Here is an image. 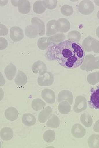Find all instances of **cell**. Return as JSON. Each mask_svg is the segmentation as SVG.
<instances>
[{"label": "cell", "instance_id": "cell-1", "mask_svg": "<svg viewBox=\"0 0 99 148\" xmlns=\"http://www.w3.org/2000/svg\"><path fill=\"white\" fill-rule=\"evenodd\" d=\"M45 56L49 61H57L65 68L75 69L81 66L83 62L85 53L78 43L64 41L51 45Z\"/></svg>", "mask_w": 99, "mask_h": 148}, {"label": "cell", "instance_id": "cell-2", "mask_svg": "<svg viewBox=\"0 0 99 148\" xmlns=\"http://www.w3.org/2000/svg\"><path fill=\"white\" fill-rule=\"evenodd\" d=\"M99 69V56H94L92 54L84 57L83 62L81 64V69L89 72Z\"/></svg>", "mask_w": 99, "mask_h": 148}, {"label": "cell", "instance_id": "cell-3", "mask_svg": "<svg viewBox=\"0 0 99 148\" xmlns=\"http://www.w3.org/2000/svg\"><path fill=\"white\" fill-rule=\"evenodd\" d=\"M94 6L93 3L89 0L81 1L78 6L79 11L84 15H89L93 12Z\"/></svg>", "mask_w": 99, "mask_h": 148}, {"label": "cell", "instance_id": "cell-4", "mask_svg": "<svg viewBox=\"0 0 99 148\" xmlns=\"http://www.w3.org/2000/svg\"><path fill=\"white\" fill-rule=\"evenodd\" d=\"M54 75L50 72H47L38 78V83L40 86H50L54 82Z\"/></svg>", "mask_w": 99, "mask_h": 148}, {"label": "cell", "instance_id": "cell-5", "mask_svg": "<svg viewBox=\"0 0 99 148\" xmlns=\"http://www.w3.org/2000/svg\"><path fill=\"white\" fill-rule=\"evenodd\" d=\"M55 28L57 32L61 33L68 32L70 29L69 21L64 18H61L56 21Z\"/></svg>", "mask_w": 99, "mask_h": 148}, {"label": "cell", "instance_id": "cell-6", "mask_svg": "<svg viewBox=\"0 0 99 148\" xmlns=\"http://www.w3.org/2000/svg\"><path fill=\"white\" fill-rule=\"evenodd\" d=\"M87 100L83 96H78L75 99V102L74 106V111L76 113H80L87 109Z\"/></svg>", "mask_w": 99, "mask_h": 148}, {"label": "cell", "instance_id": "cell-7", "mask_svg": "<svg viewBox=\"0 0 99 148\" xmlns=\"http://www.w3.org/2000/svg\"><path fill=\"white\" fill-rule=\"evenodd\" d=\"M23 31L20 27H13L10 29V38L14 42H19L23 39Z\"/></svg>", "mask_w": 99, "mask_h": 148}, {"label": "cell", "instance_id": "cell-8", "mask_svg": "<svg viewBox=\"0 0 99 148\" xmlns=\"http://www.w3.org/2000/svg\"><path fill=\"white\" fill-rule=\"evenodd\" d=\"M32 70L35 74H39L43 75L47 72V68L44 63L41 61H38L33 64Z\"/></svg>", "mask_w": 99, "mask_h": 148}, {"label": "cell", "instance_id": "cell-9", "mask_svg": "<svg viewBox=\"0 0 99 148\" xmlns=\"http://www.w3.org/2000/svg\"><path fill=\"white\" fill-rule=\"evenodd\" d=\"M41 95L43 99L48 103H54L55 101V95L54 91L51 89H44L42 91Z\"/></svg>", "mask_w": 99, "mask_h": 148}, {"label": "cell", "instance_id": "cell-10", "mask_svg": "<svg viewBox=\"0 0 99 148\" xmlns=\"http://www.w3.org/2000/svg\"><path fill=\"white\" fill-rule=\"evenodd\" d=\"M71 133L72 136L78 139L83 138L85 135L86 131L84 127L80 124H75L72 127Z\"/></svg>", "mask_w": 99, "mask_h": 148}, {"label": "cell", "instance_id": "cell-11", "mask_svg": "<svg viewBox=\"0 0 99 148\" xmlns=\"http://www.w3.org/2000/svg\"><path fill=\"white\" fill-rule=\"evenodd\" d=\"M58 102L68 101L70 104L73 103V95L72 93L68 90H63L59 93L58 95Z\"/></svg>", "mask_w": 99, "mask_h": 148}, {"label": "cell", "instance_id": "cell-12", "mask_svg": "<svg viewBox=\"0 0 99 148\" xmlns=\"http://www.w3.org/2000/svg\"><path fill=\"white\" fill-rule=\"evenodd\" d=\"M19 12L22 14H27L30 11L31 5L30 2L27 0L18 1V5Z\"/></svg>", "mask_w": 99, "mask_h": 148}, {"label": "cell", "instance_id": "cell-13", "mask_svg": "<svg viewBox=\"0 0 99 148\" xmlns=\"http://www.w3.org/2000/svg\"><path fill=\"white\" fill-rule=\"evenodd\" d=\"M4 114L8 120L13 121L16 120L18 118V111L14 107H10L5 110Z\"/></svg>", "mask_w": 99, "mask_h": 148}, {"label": "cell", "instance_id": "cell-14", "mask_svg": "<svg viewBox=\"0 0 99 148\" xmlns=\"http://www.w3.org/2000/svg\"><path fill=\"white\" fill-rule=\"evenodd\" d=\"M52 112V109L50 107H47L40 113L38 116V120L40 123H44L47 121Z\"/></svg>", "mask_w": 99, "mask_h": 148}, {"label": "cell", "instance_id": "cell-15", "mask_svg": "<svg viewBox=\"0 0 99 148\" xmlns=\"http://www.w3.org/2000/svg\"><path fill=\"white\" fill-rule=\"evenodd\" d=\"M25 33L28 38L33 39L38 36L39 33V30L38 27L32 24L27 26L25 29Z\"/></svg>", "mask_w": 99, "mask_h": 148}, {"label": "cell", "instance_id": "cell-16", "mask_svg": "<svg viewBox=\"0 0 99 148\" xmlns=\"http://www.w3.org/2000/svg\"><path fill=\"white\" fill-rule=\"evenodd\" d=\"M22 123L27 127H32L36 123V119L33 114L31 113H26L23 114L22 118Z\"/></svg>", "mask_w": 99, "mask_h": 148}, {"label": "cell", "instance_id": "cell-17", "mask_svg": "<svg viewBox=\"0 0 99 148\" xmlns=\"http://www.w3.org/2000/svg\"><path fill=\"white\" fill-rule=\"evenodd\" d=\"M90 102L92 107L99 110V88L92 93L90 97Z\"/></svg>", "mask_w": 99, "mask_h": 148}, {"label": "cell", "instance_id": "cell-18", "mask_svg": "<svg viewBox=\"0 0 99 148\" xmlns=\"http://www.w3.org/2000/svg\"><path fill=\"white\" fill-rule=\"evenodd\" d=\"M16 72V68L12 63H10L6 66L4 70V73L6 75V78L9 80H13L15 77Z\"/></svg>", "mask_w": 99, "mask_h": 148}, {"label": "cell", "instance_id": "cell-19", "mask_svg": "<svg viewBox=\"0 0 99 148\" xmlns=\"http://www.w3.org/2000/svg\"><path fill=\"white\" fill-rule=\"evenodd\" d=\"M31 22L33 25H34L35 26L38 27L39 30V35L40 36H43L45 33V25L44 22L41 19H40L39 18L36 17L33 18L31 20Z\"/></svg>", "mask_w": 99, "mask_h": 148}, {"label": "cell", "instance_id": "cell-20", "mask_svg": "<svg viewBox=\"0 0 99 148\" xmlns=\"http://www.w3.org/2000/svg\"><path fill=\"white\" fill-rule=\"evenodd\" d=\"M15 83L18 86H23L27 83V77L26 74L21 70H18L15 79Z\"/></svg>", "mask_w": 99, "mask_h": 148}, {"label": "cell", "instance_id": "cell-21", "mask_svg": "<svg viewBox=\"0 0 99 148\" xmlns=\"http://www.w3.org/2000/svg\"><path fill=\"white\" fill-rule=\"evenodd\" d=\"M0 136L3 140L9 141L13 137V132L10 127H4L1 130Z\"/></svg>", "mask_w": 99, "mask_h": 148}, {"label": "cell", "instance_id": "cell-22", "mask_svg": "<svg viewBox=\"0 0 99 148\" xmlns=\"http://www.w3.org/2000/svg\"><path fill=\"white\" fill-rule=\"evenodd\" d=\"M52 45L48 37L40 38L38 41V47L40 49L44 50L50 47Z\"/></svg>", "mask_w": 99, "mask_h": 148}, {"label": "cell", "instance_id": "cell-23", "mask_svg": "<svg viewBox=\"0 0 99 148\" xmlns=\"http://www.w3.org/2000/svg\"><path fill=\"white\" fill-rule=\"evenodd\" d=\"M60 125V120L57 116L52 115L46 122V126L51 128H57Z\"/></svg>", "mask_w": 99, "mask_h": 148}, {"label": "cell", "instance_id": "cell-24", "mask_svg": "<svg viewBox=\"0 0 99 148\" xmlns=\"http://www.w3.org/2000/svg\"><path fill=\"white\" fill-rule=\"evenodd\" d=\"M58 109L61 113L66 114L71 111V104L67 101H62L58 106Z\"/></svg>", "mask_w": 99, "mask_h": 148}, {"label": "cell", "instance_id": "cell-25", "mask_svg": "<svg viewBox=\"0 0 99 148\" xmlns=\"http://www.w3.org/2000/svg\"><path fill=\"white\" fill-rule=\"evenodd\" d=\"M80 120L82 123L86 127H91L93 123L92 117L87 113H84L81 115Z\"/></svg>", "mask_w": 99, "mask_h": 148}, {"label": "cell", "instance_id": "cell-26", "mask_svg": "<svg viewBox=\"0 0 99 148\" xmlns=\"http://www.w3.org/2000/svg\"><path fill=\"white\" fill-rule=\"evenodd\" d=\"M88 145L90 148H99V134H93L88 139Z\"/></svg>", "mask_w": 99, "mask_h": 148}, {"label": "cell", "instance_id": "cell-27", "mask_svg": "<svg viewBox=\"0 0 99 148\" xmlns=\"http://www.w3.org/2000/svg\"><path fill=\"white\" fill-rule=\"evenodd\" d=\"M56 22L55 20H52L49 21L46 24V36H50L54 35L57 33V31L55 28V24Z\"/></svg>", "mask_w": 99, "mask_h": 148}, {"label": "cell", "instance_id": "cell-28", "mask_svg": "<svg viewBox=\"0 0 99 148\" xmlns=\"http://www.w3.org/2000/svg\"><path fill=\"white\" fill-rule=\"evenodd\" d=\"M33 11L37 14H42L45 12V6L43 5L42 3V1H37L33 4Z\"/></svg>", "mask_w": 99, "mask_h": 148}, {"label": "cell", "instance_id": "cell-29", "mask_svg": "<svg viewBox=\"0 0 99 148\" xmlns=\"http://www.w3.org/2000/svg\"><path fill=\"white\" fill-rule=\"evenodd\" d=\"M49 38L50 41L52 43V44H58L61 42H62L65 40L66 36L63 33H58L56 35L52 36Z\"/></svg>", "mask_w": 99, "mask_h": 148}, {"label": "cell", "instance_id": "cell-30", "mask_svg": "<svg viewBox=\"0 0 99 148\" xmlns=\"http://www.w3.org/2000/svg\"><path fill=\"white\" fill-rule=\"evenodd\" d=\"M46 106V104L40 99H35L33 100L32 103V107L34 110L39 111L42 109Z\"/></svg>", "mask_w": 99, "mask_h": 148}, {"label": "cell", "instance_id": "cell-31", "mask_svg": "<svg viewBox=\"0 0 99 148\" xmlns=\"http://www.w3.org/2000/svg\"><path fill=\"white\" fill-rule=\"evenodd\" d=\"M68 39L69 41L78 42L81 39V34L77 31H72L68 34Z\"/></svg>", "mask_w": 99, "mask_h": 148}, {"label": "cell", "instance_id": "cell-32", "mask_svg": "<svg viewBox=\"0 0 99 148\" xmlns=\"http://www.w3.org/2000/svg\"><path fill=\"white\" fill-rule=\"evenodd\" d=\"M94 38L91 37V36H89L87 38L84 39L82 42V47L84 50L87 52H91V45L92 42L93 41Z\"/></svg>", "mask_w": 99, "mask_h": 148}, {"label": "cell", "instance_id": "cell-33", "mask_svg": "<svg viewBox=\"0 0 99 148\" xmlns=\"http://www.w3.org/2000/svg\"><path fill=\"white\" fill-rule=\"evenodd\" d=\"M43 138L45 142L51 143L53 142L55 138V133L54 131H46L43 134Z\"/></svg>", "mask_w": 99, "mask_h": 148}, {"label": "cell", "instance_id": "cell-34", "mask_svg": "<svg viewBox=\"0 0 99 148\" xmlns=\"http://www.w3.org/2000/svg\"><path fill=\"white\" fill-rule=\"evenodd\" d=\"M42 3L45 8L53 10L57 6V0H44L42 1Z\"/></svg>", "mask_w": 99, "mask_h": 148}, {"label": "cell", "instance_id": "cell-35", "mask_svg": "<svg viewBox=\"0 0 99 148\" xmlns=\"http://www.w3.org/2000/svg\"><path fill=\"white\" fill-rule=\"evenodd\" d=\"M61 12L63 15L68 16L73 14V9L72 6L69 5H64L61 8Z\"/></svg>", "mask_w": 99, "mask_h": 148}, {"label": "cell", "instance_id": "cell-36", "mask_svg": "<svg viewBox=\"0 0 99 148\" xmlns=\"http://www.w3.org/2000/svg\"><path fill=\"white\" fill-rule=\"evenodd\" d=\"M87 80L88 82L91 85H95L98 83L97 80V72L89 74L87 75Z\"/></svg>", "mask_w": 99, "mask_h": 148}, {"label": "cell", "instance_id": "cell-37", "mask_svg": "<svg viewBox=\"0 0 99 148\" xmlns=\"http://www.w3.org/2000/svg\"><path fill=\"white\" fill-rule=\"evenodd\" d=\"M92 51L95 53H99V41L94 39L91 45Z\"/></svg>", "mask_w": 99, "mask_h": 148}, {"label": "cell", "instance_id": "cell-38", "mask_svg": "<svg viewBox=\"0 0 99 148\" xmlns=\"http://www.w3.org/2000/svg\"><path fill=\"white\" fill-rule=\"evenodd\" d=\"M0 40H1V50H2L7 47L8 42L6 40L3 38H1Z\"/></svg>", "mask_w": 99, "mask_h": 148}, {"label": "cell", "instance_id": "cell-39", "mask_svg": "<svg viewBox=\"0 0 99 148\" xmlns=\"http://www.w3.org/2000/svg\"><path fill=\"white\" fill-rule=\"evenodd\" d=\"M8 32V29L5 26H4L3 24H1V32L0 35L1 36H5Z\"/></svg>", "mask_w": 99, "mask_h": 148}, {"label": "cell", "instance_id": "cell-40", "mask_svg": "<svg viewBox=\"0 0 99 148\" xmlns=\"http://www.w3.org/2000/svg\"><path fill=\"white\" fill-rule=\"evenodd\" d=\"M93 130L96 132H99V120L96 122L93 127Z\"/></svg>", "mask_w": 99, "mask_h": 148}, {"label": "cell", "instance_id": "cell-41", "mask_svg": "<svg viewBox=\"0 0 99 148\" xmlns=\"http://www.w3.org/2000/svg\"><path fill=\"white\" fill-rule=\"evenodd\" d=\"M96 36L99 38V27L97 28V29L96 30Z\"/></svg>", "mask_w": 99, "mask_h": 148}, {"label": "cell", "instance_id": "cell-42", "mask_svg": "<svg viewBox=\"0 0 99 148\" xmlns=\"http://www.w3.org/2000/svg\"><path fill=\"white\" fill-rule=\"evenodd\" d=\"M97 80H98V82H99V71L97 72Z\"/></svg>", "mask_w": 99, "mask_h": 148}, {"label": "cell", "instance_id": "cell-43", "mask_svg": "<svg viewBox=\"0 0 99 148\" xmlns=\"http://www.w3.org/2000/svg\"><path fill=\"white\" fill-rule=\"evenodd\" d=\"M97 17H98V18L99 19V11L98 12V13H97Z\"/></svg>", "mask_w": 99, "mask_h": 148}]
</instances>
